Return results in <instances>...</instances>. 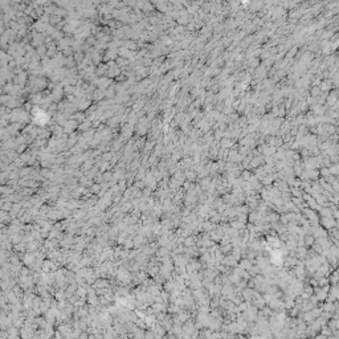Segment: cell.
Instances as JSON below:
<instances>
[{
  "mask_svg": "<svg viewBox=\"0 0 339 339\" xmlns=\"http://www.w3.org/2000/svg\"><path fill=\"white\" fill-rule=\"evenodd\" d=\"M322 334H323V335H330V334H331V329H330V327H323Z\"/></svg>",
  "mask_w": 339,
  "mask_h": 339,
  "instance_id": "6da1fadb",
  "label": "cell"
}]
</instances>
